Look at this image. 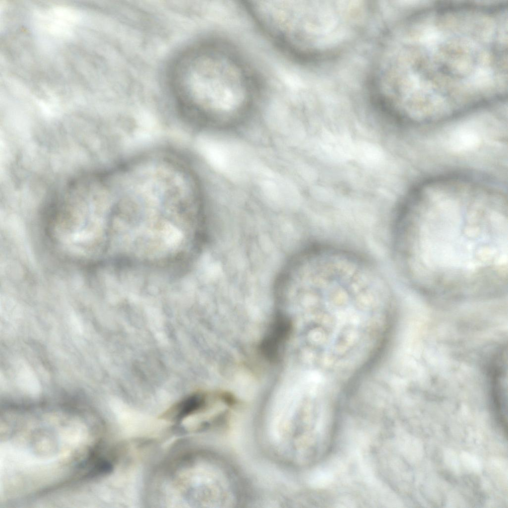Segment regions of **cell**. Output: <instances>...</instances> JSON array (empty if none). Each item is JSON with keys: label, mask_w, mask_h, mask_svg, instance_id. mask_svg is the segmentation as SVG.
<instances>
[{"label": "cell", "mask_w": 508, "mask_h": 508, "mask_svg": "<svg viewBox=\"0 0 508 508\" xmlns=\"http://www.w3.org/2000/svg\"><path fill=\"white\" fill-rule=\"evenodd\" d=\"M240 64L210 46L190 50L174 66V92L187 105L223 113L233 111L254 93L252 79Z\"/></svg>", "instance_id": "6da1fadb"}, {"label": "cell", "mask_w": 508, "mask_h": 508, "mask_svg": "<svg viewBox=\"0 0 508 508\" xmlns=\"http://www.w3.org/2000/svg\"><path fill=\"white\" fill-rule=\"evenodd\" d=\"M291 328L290 321L286 318L279 317L276 319L261 346V350L267 358H276L281 345L289 335Z\"/></svg>", "instance_id": "7a4b0ae2"}, {"label": "cell", "mask_w": 508, "mask_h": 508, "mask_svg": "<svg viewBox=\"0 0 508 508\" xmlns=\"http://www.w3.org/2000/svg\"><path fill=\"white\" fill-rule=\"evenodd\" d=\"M208 396L202 392L190 395L174 405L164 417L175 421H180L199 411L207 404Z\"/></svg>", "instance_id": "3957f363"}, {"label": "cell", "mask_w": 508, "mask_h": 508, "mask_svg": "<svg viewBox=\"0 0 508 508\" xmlns=\"http://www.w3.org/2000/svg\"><path fill=\"white\" fill-rule=\"evenodd\" d=\"M479 142L477 133L469 128L457 129L449 139V148L455 152H462L474 148Z\"/></svg>", "instance_id": "277c9868"}, {"label": "cell", "mask_w": 508, "mask_h": 508, "mask_svg": "<svg viewBox=\"0 0 508 508\" xmlns=\"http://www.w3.org/2000/svg\"><path fill=\"white\" fill-rule=\"evenodd\" d=\"M16 381L19 386L24 391L31 394H37L41 389L40 384L35 373L26 365L19 369Z\"/></svg>", "instance_id": "5b68a950"}, {"label": "cell", "mask_w": 508, "mask_h": 508, "mask_svg": "<svg viewBox=\"0 0 508 508\" xmlns=\"http://www.w3.org/2000/svg\"><path fill=\"white\" fill-rule=\"evenodd\" d=\"M70 322L72 327L76 332L79 333L82 331V324L78 318L74 315H72L70 318Z\"/></svg>", "instance_id": "8992f818"}]
</instances>
